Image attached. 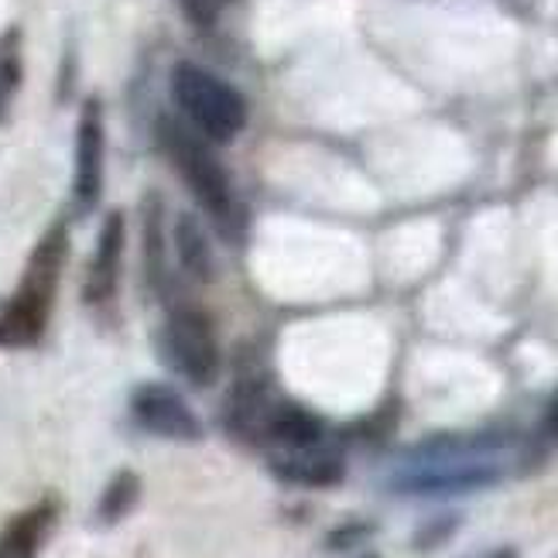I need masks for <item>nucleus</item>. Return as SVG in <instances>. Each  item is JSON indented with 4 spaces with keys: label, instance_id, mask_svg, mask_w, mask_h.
Here are the masks:
<instances>
[{
    "label": "nucleus",
    "instance_id": "f257e3e1",
    "mask_svg": "<svg viewBox=\"0 0 558 558\" xmlns=\"http://www.w3.org/2000/svg\"><path fill=\"white\" fill-rule=\"evenodd\" d=\"M172 96L203 137L227 144L247 128V100L227 80L196 62H175Z\"/></svg>",
    "mask_w": 558,
    "mask_h": 558
},
{
    "label": "nucleus",
    "instance_id": "f03ea898",
    "mask_svg": "<svg viewBox=\"0 0 558 558\" xmlns=\"http://www.w3.org/2000/svg\"><path fill=\"white\" fill-rule=\"evenodd\" d=\"M158 137H161L165 155L172 158V165L179 168V175L185 179L192 196L199 199V206L206 213H213V220L220 227H230L233 192H230L227 168L209 155V148L196 134H192L189 128H182L172 117H161Z\"/></svg>",
    "mask_w": 558,
    "mask_h": 558
},
{
    "label": "nucleus",
    "instance_id": "7ed1b4c3",
    "mask_svg": "<svg viewBox=\"0 0 558 558\" xmlns=\"http://www.w3.org/2000/svg\"><path fill=\"white\" fill-rule=\"evenodd\" d=\"M161 350H165V360L172 363L192 387H209L216 374H220V347H216L213 323L196 305L172 308Z\"/></svg>",
    "mask_w": 558,
    "mask_h": 558
},
{
    "label": "nucleus",
    "instance_id": "20e7f679",
    "mask_svg": "<svg viewBox=\"0 0 558 558\" xmlns=\"http://www.w3.org/2000/svg\"><path fill=\"white\" fill-rule=\"evenodd\" d=\"M500 480V466L483 463V459H432L428 466H415L398 473L391 487L398 494L415 497H446V494H473L483 487H494Z\"/></svg>",
    "mask_w": 558,
    "mask_h": 558
},
{
    "label": "nucleus",
    "instance_id": "39448f33",
    "mask_svg": "<svg viewBox=\"0 0 558 558\" xmlns=\"http://www.w3.org/2000/svg\"><path fill=\"white\" fill-rule=\"evenodd\" d=\"M131 411L141 428H148L151 435H161V439L199 442L206 435L199 415L185 404V398L175 391V387H168V384H141L131 398Z\"/></svg>",
    "mask_w": 558,
    "mask_h": 558
},
{
    "label": "nucleus",
    "instance_id": "423d86ee",
    "mask_svg": "<svg viewBox=\"0 0 558 558\" xmlns=\"http://www.w3.org/2000/svg\"><path fill=\"white\" fill-rule=\"evenodd\" d=\"M104 151H107V131H104V104L89 96L80 110V128H76V192L80 209H89L100 203L104 192Z\"/></svg>",
    "mask_w": 558,
    "mask_h": 558
},
{
    "label": "nucleus",
    "instance_id": "0eeeda50",
    "mask_svg": "<svg viewBox=\"0 0 558 558\" xmlns=\"http://www.w3.org/2000/svg\"><path fill=\"white\" fill-rule=\"evenodd\" d=\"M52 302H56V295H45V291L21 284L14 291V299L0 308V350L35 347L45 332V326H48Z\"/></svg>",
    "mask_w": 558,
    "mask_h": 558
},
{
    "label": "nucleus",
    "instance_id": "6e6552de",
    "mask_svg": "<svg viewBox=\"0 0 558 558\" xmlns=\"http://www.w3.org/2000/svg\"><path fill=\"white\" fill-rule=\"evenodd\" d=\"M124 216L110 213L104 227H100V240H96V254L86 271V302L89 305H104L113 291H117V278H120V254H124Z\"/></svg>",
    "mask_w": 558,
    "mask_h": 558
},
{
    "label": "nucleus",
    "instance_id": "1a4fd4ad",
    "mask_svg": "<svg viewBox=\"0 0 558 558\" xmlns=\"http://www.w3.org/2000/svg\"><path fill=\"white\" fill-rule=\"evenodd\" d=\"M271 398H268V387L260 380H240L233 384V391L227 398V428L230 435L244 442H257V439H268V422H271Z\"/></svg>",
    "mask_w": 558,
    "mask_h": 558
},
{
    "label": "nucleus",
    "instance_id": "9d476101",
    "mask_svg": "<svg viewBox=\"0 0 558 558\" xmlns=\"http://www.w3.org/2000/svg\"><path fill=\"white\" fill-rule=\"evenodd\" d=\"M271 473L284 483H295V487H336L343 480L347 466L343 459L332 452L315 449H288L281 456H271Z\"/></svg>",
    "mask_w": 558,
    "mask_h": 558
},
{
    "label": "nucleus",
    "instance_id": "9b49d317",
    "mask_svg": "<svg viewBox=\"0 0 558 558\" xmlns=\"http://www.w3.org/2000/svg\"><path fill=\"white\" fill-rule=\"evenodd\" d=\"M56 500H41L28 511H21L4 531H0V558H35L45 535L56 524Z\"/></svg>",
    "mask_w": 558,
    "mask_h": 558
},
{
    "label": "nucleus",
    "instance_id": "f8f14e48",
    "mask_svg": "<svg viewBox=\"0 0 558 558\" xmlns=\"http://www.w3.org/2000/svg\"><path fill=\"white\" fill-rule=\"evenodd\" d=\"M175 251L182 260V271L189 278H196L203 284L216 278V257H213L209 236H206V227L199 223V216L182 213L175 220Z\"/></svg>",
    "mask_w": 558,
    "mask_h": 558
},
{
    "label": "nucleus",
    "instance_id": "ddd939ff",
    "mask_svg": "<svg viewBox=\"0 0 558 558\" xmlns=\"http://www.w3.org/2000/svg\"><path fill=\"white\" fill-rule=\"evenodd\" d=\"M326 425L299 404H275L268 422V439L281 442L284 449H315L323 442Z\"/></svg>",
    "mask_w": 558,
    "mask_h": 558
},
{
    "label": "nucleus",
    "instance_id": "4468645a",
    "mask_svg": "<svg viewBox=\"0 0 558 558\" xmlns=\"http://www.w3.org/2000/svg\"><path fill=\"white\" fill-rule=\"evenodd\" d=\"M24 80V56H21V28H11L0 35V124H8L14 96Z\"/></svg>",
    "mask_w": 558,
    "mask_h": 558
},
{
    "label": "nucleus",
    "instance_id": "2eb2a0df",
    "mask_svg": "<svg viewBox=\"0 0 558 558\" xmlns=\"http://www.w3.org/2000/svg\"><path fill=\"white\" fill-rule=\"evenodd\" d=\"M141 497V476L134 470H120L110 483H107V490L100 497V507H96V518H100L104 524H117V521H124L131 511H134V504Z\"/></svg>",
    "mask_w": 558,
    "mask_h": 558
},
{
    "label": "nucleus",
    "instance_id": "dca6fc26",
    "mask_svg": "<svg viewBox=\"0 0 558 558\" xmlns=\"http://www.w3.org/2000/svg\"><path fill=\"white\" fill-rule=\"evenodd\" d=\"M144 254H148L151 281L161 284L165 281V254H161V203H158V196L148 199V209H144Z\"/></svg>",
    "mask_w": 558,
    "mask_h": 558
},
{
    "label": "nucleus",
    "instance_id": "f3484780",
    "mask_svg": "<svg viewBox=\"0 0 558 558\" xmlns=\"http://www.w3.org/2000/svg\"><path fill=\"white\" fill-rule=\"evenodd\" d=\"M456 527H459V521H456V518L435 521V524H428V527H422V531H418V542H415V545H418L422 551H428V548H435V545H442Z\"/></svg>",
    "mask_w": 558,
    "mask_h": 558
},
{
    "label": "nucleus",
    "instance_id": "a211bd4d",
    "mask_svg": "<svg viewBox=\"0 0 558 558\" xmlns=\"http://www.w3.org/2000/svg\"><path fill=\"white\" fill-rule=\"evenodd\" d=\"M371 524H347V527H336L332 535H329V548L332 551H347V548H353V545H360L363 538L371 535Z\"/></svg>",
    "mask_w": 558,
    "mask_h": 558
},
{
    "label": "nucleus",
    "instance_id": "6ab92c4d",
    "mask_svg": "<svg viewBox=\"0 0 558 558\" xmlns=\"http://www.w3.org/2000/svg\"><path fill=\"white\" fill-rule=\"evenodd\" d=\"M182 8L196 24H213V4H209V0H182Z\"/></svg>",
    "mask_w": 558,
    "mask_h": 558
},
{
    "label": "nucleus",
    "instance_id": "aec40b11",
    "mask_svg": "<svg viewBox=\"0 0 558 558\" xmlns=\"http://www.w3.org/2000/svg\"><path fill=\"white\" fill-rule=\"evenodd\" d=\"M545 432L551 435V439H558V395L551 398V404L545 411Z\"/></svg>",
    "mask_w": 558,
    "mask_h": 558
},
{
    "label": "nucleus",
    "instance_id": "412c9836",
    "mask_svg": "<svg viewBox=\"0 0 558 558\" xmlns=\"http://www.w3.org/2000/svg\"><path fill=\"white\" fill-rule=\"evenodd\" d=\"M483 558H518V548H497V551H490V555H483Z\"/></svg>",
    "mask_w": 558,
    "mask_h": 558
},
{
    "label": "nucleus",
    "instance_id": "4be33fe9",
    "mask_svg": "<svg viewBox=\"0 0 558 558\" xmlns=\"http://www.w3.org/2000/svg\"><path fill=\"white\" fill-rule=\"evenodd\" d=\"M363 558H377V555H363Z\"/></svg>",
    "mask_w": 558,
    "mask_h": 558
}]
</instances>
